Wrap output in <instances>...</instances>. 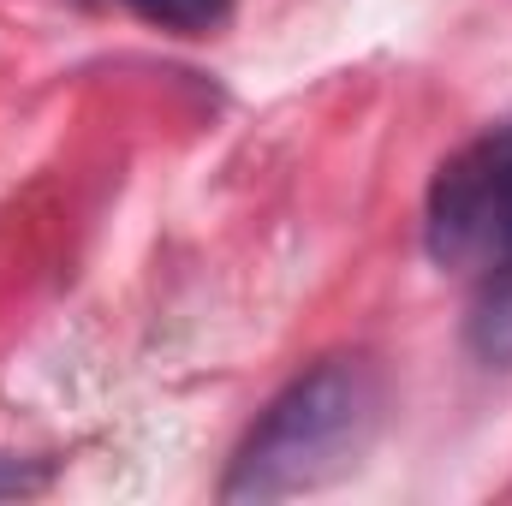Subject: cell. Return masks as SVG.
Here are the masks:
<instances>
[{
    "label": "cell",
    "instance_id": "1",
    "mask_svg": "<svg viewBox=\"0 0 512 506\" xmlns=\"http://www.w3.org/2000/svg\"><path fill=\"white\" fill-rule=\"evenodd\" d=\"M382 423V381L364 358H322L292 376L239 441L221 501H286L346 477Z\"/></svg>",
    "mask_w": 512,
    "mask_h": 506
},
{
    "label": "cell",
    "instance_id": "2",
    "mask_svg": "<svg viewBox=\"0 0 512 506\" xmlns=\"http://www.w3.org/2000/svg\"><path fill=\"white\" fill-rule=\"evenodd\" d=\"M471 346L489 364H512V262H495L471 316Z\"/></svg>",
    "mask_w": 512,
    "mask_h": 506
},
{
    "label": "cell",
    "instance_id": "3",
    "mask_svg": "<svg viewBox=\"0 0 512 506\" xmlns=\"http://www.w3.org/2000/svg\"><path fill=\"white\" fill-rule=\"evenodd\" d=\"M126 12L173 36H209L233 18V0H126Z\"/></svg>",
    "mask_w": 512,
    "mask_h": 506
},
{
    "label": "cell",
    "instance_id": "4",
    "mask_svg": "<svg viewBox=\"0 0 512 506\" xmlns=\"http://www.w3.org/2000/svg\"><path fill=\"white\" fill-rule=\"evenodd\" d=\"M36 489H48V465L42 459H0V501L36 495Z\"/></svg>",
    "mask_w": 512,
    "mask_h": 506
}]
</instances>
